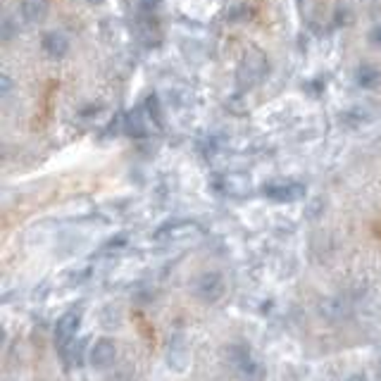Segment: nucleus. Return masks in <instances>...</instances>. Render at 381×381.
Here are the masks:
<instances>
[{
	"label": "nucleus",
	"instance_id": "obj_1",
	"mask_svg": "<svg viewBox=\"0 0 381 381\" xmlns=\"http://www.w3.org/2000/svg\"><path fill=\"white\" fill-rule=\"evenodd\" d=\"M270 74V60L262 51H251L246 58L241 60L239 72H236V84L241 91H251L255 86H260Z\"/></svg>",
	"mask_w": 381,
	"mask_h": 381
},
{
	"label": "nucleus",
	"instance_id": "obj_5",
	"mask_svg": "<svg viewBox=\"0 0 381 381\" xmlns=\"http://www.w3.org/2000/svg\"><path fill=\"white\" fill-rule=\"evenodd\" d=\"M79 327H81V315H79V312H74V310L65 312V315L55 322V346L60 348L62 355H65L67 348L74 343V336H77Z\"/></svg>",
	"mask_w": 381,
	"mask_h": 381
},
{
	"label": "nucleus",
	"instance_id": "obj_13",
	"mask_svg": "<svg viewBox=\"0 0 381 381\" xmlns=\"http://www.w3.org/2000/svg\"><path fill=\"white\" fill-rule=\"evenodd\" d=\"M17 36V24L10 20V17H5L3 20V41L8 43V41H12Z\"/></svg>",
	"mask_w": 381,
	"mask_h": 381
},
{
	"label": "nucleus",
	"instance_id": "obj_11",
	"mask_svg": "<svg viewBox=\"0 0 381 381\" xmlns=\"http://www.w3.org/2000/svg\"><path fill=\"white\" fill-rule=\"evenodd\" d=\"M129 134H134V136H146V124H143L141 120V112L139 110H134L129 115Z\"/></svg>",
	"mask_w": 381,
	"mask_h": 381
},
{
	"label": "nucleus",
	"instance_id": "obj_2",
	"mask_svg": "<svg viewBox=\"0 0 381 381\" xmlns=\"http://www.w3.org/2000/svg\"><path fill=\"white\" fill-rule=\"evenodd\" d=\"M229 360L231 367L243 381H265L267 372L258 360L253 358V351L248 348V343H234L229 348Z\"/></svg>",
	"mask_w": 381,
	"mask_h": 381
},
{
	"label": "nucleus",
	"instance_id": "obj_14",
	"mask_svg": "<svg viewBox=\"0 0 381 381\" xmlns=\"http://www.w3.org/2000/svg\"><path fill=\"white\" fill-rule=\"evenodd\" d=\"M367 39H370V43H372L374 48H379V51H381V22H379V24H374V27L370 29Z\"/></svg>",
	"mask_w": 381,
	"mask_h": 381
},
{
	"label": "nucleus",
	"instance_id": "obj_6",
	"mask_svg": "<svg viewBox=\"0 0 381 381\" xmlns=\"http://www.w3.org/2000/svg\"><path fill=\"white\" fill-rule=\"evenodd\" d=\"M117 358V346L115 341L108 339V336H103V339H98L93 343L91 353H89V362L93 370H108V367L115 362Z\"/></svg>",
	"mask_w": 381,
	"mask_h": 381
},
{
	"label": "nucleus",
	"instance_id": "obj_17",
	"mask_svg": "<svg viewBox=\"0 0 381 381\" xmlns=\"http://www.w3.org/2000/svg\"><path fill=\"white\" fill-rule=\"evenodd\" d=\"M231 12H236V10H231ZM239 12H248V8H246V5H241ZM231 20H243V15H234V17H231Z\"/></svg>",
	"mask_w": 381,
	"mask_h": 381
},
{
	"label": "nucleus",
	"instance_id": "obj_7",
	"mask_svg": "<svg viewBox=\"0 0 381 381\" xmlns=\"http://www.w3.org/2000/svg\"><path fill=\"white\" fill-rule=\"evenodd\" d=\"M41 48L43 53L48 55V58H65L67 53H70V39H67L62 31H46L41 39Z\"/></svg>",
	"mask_w": 381,
	"mask_h": 381
},
{
	"label": "nucleus",
	"instance_id": "obj_12",
	"mask_svg": "<svg viewBox=\"0 0 381 381\" xmlns=\"http://www.w3.org/2000/svg\"><path fill=\"white\" fill-rule=\"evenodd\" d=\"M162 0H139V10L143 15H155V12L160 10Z\"/></svg>",
	"mask_w": 381,
	"mask_h": 381
},
{
	"label": "nucleus",
	"instance_id": "obj_10",
	"mask_svg": "<svg viewBox=\"0 0 381 381\" xmlns=\"http://www.w3.org/2000/svg\"><path fill=\"white\" fill-rule=\"evenodd\" d=\"M381 81V70L377 65H360L358 70H355V84L360 86V89L370 91L374 86H379Z\"/></svg>",
	"mask_w": 381,
	"mask_h": 381
},
{
	"label": "nucleus",
	"instance_id": "obj_8",
	"mask_svg": "<svg viewBox=\"0 0 381 381\" xmlns=\"http://www.w3.org/2000/svg\"><path fill=\"white\" fill-rule=\"evenodd\" d=\"M167 362L172 365V370L181 372L184 365L189 362V351H186V339L181 334H174L170 339V351H167Z\"/></svg>",
	"mask_w": 381,
	"mask_h": 381
},
{
	"label": "nucleus",
	"instance_id": "obj_4",
	"mask_svg": "<svg viewBox=\"0 0 381 381\" xmlns=\"http://www.w3.org/2000/svg\"><path fill=\"white\" fill-rule=\"evenodd\" d=\"M262 193L274 203H296L305 196V186L298 181H270L262 186Z\"/></svg>",
	"mask_w": 381,
	"mask_h": 381
},
{
	"label": "nucleus",
	"instance_id": "obj_16",
	"mask_svg": "<svg viewBox=\"0 0 381 381\" xmlns=\"http://www.w3.org/2000/svg\"><path fill=\"white\" fill-rule=\"evenodd\" d=\"M8 93H10V79L3 74V96H8Z\"/></svg>",
	"mask_w": 381,
	"mask_h": 381
},
{
	"label": "nucleus",
	"instance_id": "obj_3",
	"mask_svg": "<svg viewBox=\"0 0 381 381\" xmlns=\"http://www.w3.org/2000/svg\"><path fill=\"white\" fill-rule=\"evenodd\" d=\"M224 277L220 272H203L193 279V293H196L198 301L203 303H217L224 296Z\"/></svg>",
	"mask_w": 381,
	"mask_h": 381
},
{
	"label": "nucleus",
	"instance_id": "obj_15",
	"mask_svg": "<svg viewBox=\"0 0 381 381\" xmlns=\"http://www.w3.org/2000/svg\"><path fill=\"white\" fill-rule=\"evenodd\" d=\"M346 381H370L365 377V374H351V377H348Z\"/></svg>",
	"mask_w": 381,
	"mask_h": 381
},
{
	"label": "nucleus",
	"instance_id": "obj_18",
	"mask_svg": "<svg viewBox=\"0 0 381 381\" xmlns=\"http://www.w3.org/2000/svg\"><path fill=\"white\" fill-rule=\"evenodd\" d=\"M86 3H89V5H103L105 0H86Z\"/></svg>",
	"mask_w": 381,
	"mask_h": 381
},
{
	"label": "nucleus",
	"instance_id": "obj_9",
	"mask_svg": "<svg viewBox=\"0 0 381 381\" xmlns=\"http://www.w3.org/2000/svg\"><path fill=\"white\" fill-rule=\"evenodd\" d=\"M51 5L48 0H22V17L29 24H41L48 20Z\"/></svg>",
	"mask_w": 381,
	"mask_h": 381
}]
</instances>
